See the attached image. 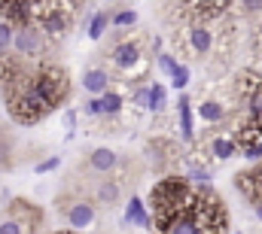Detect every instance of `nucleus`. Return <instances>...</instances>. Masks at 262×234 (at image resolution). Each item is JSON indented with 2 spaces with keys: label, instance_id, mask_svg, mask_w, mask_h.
Listing matches in <instances>:
<instances>
[{
  "label": "nucleus",
  "instance_id": "nucleus-1",
  "mask_svg": "<svg viewBox=\"0 0 262 234\" xmlns=\"http://www.w3.org/2000/svg\"><path fill=\"white\" fill-rule=\"evenodd\" d=\"M192 195H195V189H192L189 179H183V176H165V179H159V182L152 185L149 207H152L156 234H171V228L177 225V219L186 213Z\"/></svg>",
  "mask_w": 262,
  "mask_h": 234
},
{
  "label": "nucleus",
  "instance_id": "nucleus-2",
  "mask_svg": "<svg viewBox=\"0 0 262 234\" xmlns=\"http://www.w3.org/2000/svg\"><path fill=\"white\" fill-rule=\"evenodd\" d=\"M31 79V76H28ZM28 79H21L18 85H12L9 91H3L6 95V107H9V113L12 119L18 122V125H37V122H43V119L52 113V107L28 85Z\"/></svg>",
  "mask_w": 262,
  "mask_h": 234
},
{
  "label": "nucleus",
  "instance_id": "nucleus-3",
  "mask_svg": "<svg viewBox=\"0 0 262 234\" xmlns=\"http://www.w3.org/2000/svg\"><path fill=\"white\" fill-rule=\"evenodd\" d=\"M28 85L55 110L67 95V73L61 70V67H55V64H46V67H40L37 73H31Z\"/></svg>",
  "mask_w": 262,
  "mask_h": 234
},
{
  "label": "nucleus",
  "instance_id": "nucleus-4",
  "mask_svg": "<svg viewBox=\"0 0 262 234\" xmlns=\"http://www.w3.org/2000/svg\"><path fill=\"white\" fill-rule=\"evenodd\" d=\"M34 3L37 0H0V12L3 21L12 28H28L34 18Z\"/></svg>",
  "mask_w": 262,
  "mask_h": 234
},
{
  "label": "nucleus",
  "instance_id": "nucleus-5",
  "mask_svg": "<svg viewBox=\"0 0 262 234\" xmlns=\"http://www.w3.org/2000/svg\"><path fill=\"white\" fill-rule=\"evenodd\" d=\"M61 213H64V219H67L70 228H89V225L95 222V204L85 201V198L70 201V207H64Z\"/></svg>",
  "mask_w": 262,
  "mask_h": 234
},
{
  "label": "nucleus",
  "instance_id": "nucleus-6",
  "mask_svg": "<svg viewBox=\"0 0 262 234\" xmlns=\"http://www.w3.org/2000/svg\"><path fill=\"white\" fill-rule=\"evenodd\" d=\"M12 46L18 49V55H37L40 49H43V34L37 31V28H18L15 31V37H12Z\"/></svg>",
  "mask_w": 262,
  "mask_h": 234
},
{
  "label": "nucleus",
  "instance_id": "nucleus-7",
  "mask_svg": "<svg viewBox=\"0 0 262 234\" xmlns=\"http://www.w3.org/2000/svg\"><path fill=\"white\" fill-rule=\"evenodd\" d=\"M232 0H183L186 12L195 15V18H210V15H220Z\"/></svg>",
  "mask_w": 262,
  "mask_h": 234
},
{
  "label": "nucleus",
  "instance_id": "nucleus-8",
  "mask_svg": "<svg viewBox=\"0 0 262 234\" xmlns=\"http://www.w3.org/2000/svg\"><path fill=\"white\" fill-rule=\"evenodd\" d=\"M140 61V46L134 43V40H125V43H119L116 49H113V64L116 67H122V70H128Z\"/></svg>",
  "mask_w": 262,
  "mask_h": 234
},
{
  "label": "nucleus",
  "instance_id": "nucleus-9",
  "mask_svg": "<svg viewBox=\"0 0 262 234\" xmlns=\"http://www.w3.org/2000/svg\"><path fill=\"white\" fill-rule=\"evenodd\" d=\"M40 28H43L46 34H61L67 28V12L61 6H49V9L40 15Z\"/></svg>",
  "mask_w": 262,
  "mask_h": 234
},
{
  "label": "nucleus",
  "instance_id": "nucleus-10",
  "mask_svg": "<svg viewBox=\"0 0 262 234\" xmlns=\"http://www.w3.org/2000/svg\"><path fill=\"white\" fill-rule=\"evenodd\" d=\"M116 165H119V158H116V152L107 149V146H101V149H95V152L89 155V168L98 171V174H107V171H113Z\"/></svg>",
  "mask_w": 262,
  "mask_h": 234
},
{
  "label": "nucleus",
  "instance_id": "nucleus-11",
  "mask_svg": "<svg viewBox=\"0 0 262 234\" xmlns=\"http://www.w3.org/2000/svg\"><path fill=\"white\" fill-rule=\"evenodd\" d=\"M107 85H110V79H107V70H101V67H95V70H85V76H82V88H85V91H92L95 98H101V95L107 91Z\"/></svg>",
  "mask_w": 262,
  "mask_h": 234
},
{
  "label": "nucleus",
  "instance_id": "nucleus-12",
  "mask_svg": "<svg viewBox=\"0 0 262 234\" xmlns=\"http://www.w3.org/2000/svg\"><path fill=\"white\" fill-rule=\"evenodd\" d=\"M125 222H131V225H140V228H149V225H152V216L143 210V201H140V198H131V201H128Z\"/></svg>",
  "mask_w": 262,
  "mask_h": 234
},
{
  "label": "nucleus",
  "instance_id": "nucleus-13",
  "mask_svg": "<svg viewBox=\"0 0 262 234\" xmlns=\"http://www.w3.org/2000/svg\"><path fill=\"white\" fill-rule=\"evenodd\" d=\"M210 43H213V37H210V31L207 28H192L189 31V46H192V52H198V55H204L207 49H210Z\"/></svg>",
  "mask_w": 262,
  "mask_h": 234
},
{
  "label": "nucleus",
  "instance_id": "nucleus-14",
  "mask_svg": "<svg viewBox=\"0 0 262 234\" xmlns=\"http://www.w3.org/2000/svg\"><path fill=\"white\" fill-rule=\"evenodd\" d=\"M180 128H183V137L192 140V110H189V98L186 95L180 98Z\"/></svg>",
  "mask_w": 262,
  "mask_h": 234
},
{
  "label": "nucleus",
  "instance_id": "nucleus-15",
  "mask_svg": "<svg viewBox=\"0 0 262 234\" xmlns=\"http://www.w3.org/2000/svg\"><path fill=\"white\" fill-rule=\"evenodd\" d=\"M162 107H165V85L152 82V85H149V107H146V110L162 113Z\"/></svg>",
  "mask_w": 262,
  "mask_h": 234
},
{
  "label": "nucleus",
  "instance_id": "nucleus-16",
  "mask_svg": "<svg viewBox=\"0 0 262 234\" xmlns=\"http://www.w3.org/2000/svg\"><path fill=\"white\" fill-rule=\"evenodd\" d=\"M101 104H104V116H116L122 110V98L116 91H104L101 95Z\"/></svg>",
  "mask_w": 262,
  "mask_h": 234
},
{
  "label": "nucleus",
  "instance_id": "nucleus-17",
  "mask_svg": "<svg viewBox=\"0 0 262 234\" xmlns=\"http://www.w3.org/2000/svg\"><path fill=\"white\" fill-rule=\"evenodd\" d=\"M107 21H110V15H107V12H95V18H92V25H89V37H92V40H98V37L104 34Z\"/></svg>",
  "mask_w": 262,
  "mask_h": 234
},
{
  "label": "nucleus",
  "instance_id": "nucleus-18",
  "mask_svg": "<svg viewBox=\"0 0 262 234\" xmlns=\"http://www.w3.org/2000/svg\"><path fill=\"white\" fill-rule=\"evenodd\" d=\"M198 113H201L204 122H220V119H223V107H220L216 101H207V104H201V110H198Z\"/></svg>",
  "mask_w": 262,
  "mask_h": 234
},
{
  "label": "nucleus",
  "instance_id": "nucleus-19",
  "mask_svg": "<svg viewBox=\"0 0 262 234\" xmlns=\"http://www.w3.org/2000/svg\"><path fill=\"white\" fill-rule=\"evenodd\" d=\"M232 152H235V140H226V137L213 140V155L216 158H232Z\"/></svg>",
  "mask_w": 262,
  "mask_h": 234
},
{
  "label": "nucleus",
  "instance_id": "nucleus-20",
  "mask_svg": "<svg viewBox=\"0 0 262 234\" xmlns=\"http://www.w3.org/2000/svg\"><path fill=\"white\" fill-rule=\"evenodd\" d=\"M12 37H15V31H12V25H6V21H0V52L12 46Z\"/></svg>",
  "mask_w": 262,
  "mask_h": 234
},
{
  "label": "nucleus",
  "instance_id": "nucleus-21",
  "mask_svg": "<svg viewBox=\"0 0 262 234\" xmlns=\"http://www.w3.org/2000/svg\"><path fill=\"white\" fill-rule=\"evenodd\" d=\"M0 234H25V225L18 219H3L0 222Z\"/></svg>",
  "mask_w": 262,
  "mask_h": 234
},
{
  "label": "nucleus",
  "instance_id": "nucleus-22",
  "mask_svg": "<svg viewBox=\"0 0 262 234\" xmlns=\"http://www.w3.org/2000/svg\"><path fill=\"white\" fill-rule=\"evenodd\" d=\"M134 18H137V15H134V9H122V12H116L110 21L119 28V25H134Z\"/></svg>",
  "mask_w": 262,
  "mask_h": 234
},
{
  "label": "nucleus",
  "instance_id": "nucleus-23",
  "mask_svg": "<svg viewBox=\"0 0 262 234\" xmlns=\"http://www.w3.org/2000/svg\"><path fill=\"white\" fill-rule=\"evenodd\" d=\"M98 195H101V201H113V198L119 195V185H116V182H104V185L98 189Z\"/></svg>",
  "mask_w": 262,
  "mask_h": 234
},
{
  "label": "nucleus",
  "instance_id": "nucleus-24",
  "mask_svg": "<svg viewBox=\"0 0 262 234\" xmlns=\"http://www.w3.org/2000/svg\"><path fill=\"white\" fill-rule=\"evenodd\" d=\"M186 82H189V70H186V67H180V70L171 76V85H174V88H186Z\"/></svg>",
  "mask_w": 262,
  "mask_h": 234
},
{
  "label": "nucleus",
  "instance_id": "nucleus-25",
  "mask_svg": "<svg viewBox=\"0 0 262 234\" xmlns=\"http://www.w3.org/2000/svg\"><path fill=\"white\" fill-rule=\"evenodd\" d=\"M159 67H162V70H165L168 76H174V73L180 70V67H177V61L171 58V55H162V58H159Z\"/></svg>",
  "mask_w": 262,
  "mask_h": 234
},
{
  "label": "nucleus",
  "instance_id": "nucleus-26",
  "mask_svg": "<svg viewBox=\"0 0 262 234\" xmlns=\"http://www.w3.org/2000/svg\"><path fill=\"white\" fill-rule=\"evenodd\" d=\"M85 110H89L92 116H104V104H101V98H92V101L85 104Z\"/></svg>",
  "mask_w": 262,
  "mask_h": 234
},
{
  "label": "nucleus",
  "instance_id": "nucleus-27",
  "mask_svg": "<svg viewBox=\"0 0 262 234\" xmlns=\"http://www.w3.org/2000/svg\"><path fill=\"white\" fill-rule=\"evenodd\" d=\"M58 165H61L58 158H49V161H40V165H37V174H49V171H55Z\"/></svg>",
  "mask_w": 262,
  "mask_h": 234
},
{
  "label": "nucleus",
  "instance_id": "nucleus-28",
  "mask_svg": "<svg viewBox=\"0 0 262 234\" xmlns=\"http://www.w3.org/2000/svg\"><path fill=\"white\" fill-rule=\"evenodd\" d=\"M244 3H247V9H250V12H259V9H262V0H244Z\"/></svg>",
  "mask_w": 262,
  "mask_h": 234
},
{
  "label": "nucleus",
  "instance_id": "nucleus-29",
  "mask_svg": "<svg viewBox=\"0 0 262 234\" xmlns=\"http://www.w3.org/2000/svg\"><path fill=\"white\" fill-rule=\"evenodd\" d=\"M256 216L262 219V204H256Z\"/></svg>",
  "mask_w": 262,
  "mask_h": 234
},
{
  "label": "nucleus",
  "instance_id": "nucleus-30",
  "mask_svg": "<svg viewBox=\"0 0 262 234\" xmlns=\"http://www.w3.org/2000/svg\"><path fill=\"white\" fill-rule=\"evenodd\" d=\"M55 234H76V231H55Z\"/></svg>",
  "mask_w": 262,
  "mask_h": 234
}]
</instances>
